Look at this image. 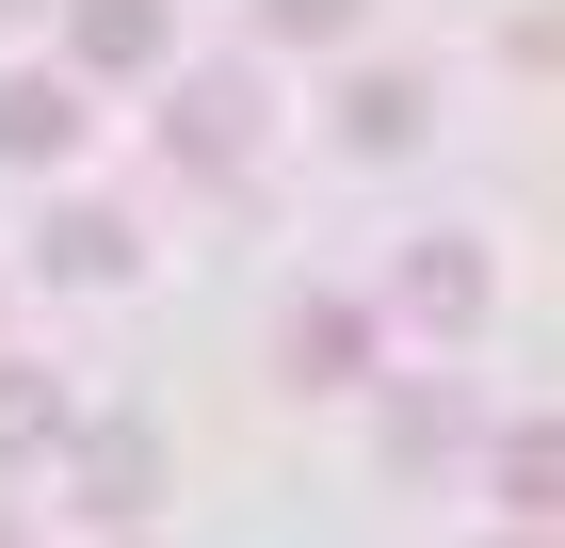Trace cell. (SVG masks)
I'll use <instances>...</instances> for the list:
<instances>
[{
  "instance_id": "7a4b0ae2",
  "label": "cell",
  "mask_w": 565,
  "mask_h": 548,
  "mask_svg": "<svg viewBox=\"0 0 565 548\" xmlns=\"http://www.w3.org/2000/svg\"><path fill=\"white\" fill-rule=\"evenodd\" d=\"M82 65H97V82L162 65V0H82Z\"/></svg>"
},
{
  "instance_id": "8fae6325",
  "label": "cell",
  "mask_w": 565,
  "mask_h": 548,
  "mask_svg": "<svg viewBox=\"0 0 565 548\" xmlns=\"http://www.w3.org/2000/svg\"><path fill=\"white\" fill-rule=\"evenodd\" d=\"M0 548H17V533H0Z\"/></svg>"
},
{
  "instance_id": "5b68a950",
  "label": "cell",
  "mask_w": 565,
  "mask_h": 548,
  "mask_svg": "<svg viewBox=\"0 0 565 548\" xmlns=\"http://www.w3.org/2000/svg\"><path fill=\"white\" fill-rule=\"evenodd\" d=\"M82 484H97V516H130L146 484H162V452H146V436H82Z\"/></svg>"
},
{
  "instance_id": "8992f818",
  "label": "cell",
  "mask_w": 565,
  "mask_h": 548,
  "mask_svg": "<svg viewBox=\"0 0 565 548\" xmlns=\"http://www.w3.org/2000/svg\"><path fill=\"white\" fill-rule=\"evenodd\" d=\"M340 129L372 146V162H388V146H420V82H355V97H340Z\"/></svg>"
},
{
  "instance_id": "52a82bcc",
  "label": "cell",
  "mask_w": 565,
  "mask_h": 548,
  "mask_svg": "<svg viewBox=\"0 0 565 548\" xmlns=\"http://www.w3.org/2000/svg\"><path fill=\"white\" fill-rule=\"evenodd\" d=\"M49 275H130V226H114V211H65V226H49Z\"/></svg>"
},
{
  "instance_id": "3957f363",
  "label": "cell",
  "mask_w": 565,
  "mask_h": 548,
  "mask_svg": "<svg viewBox=\"0 0 565 548\" xmlns=\"http://www.w3.org/2000/svg\"><path fill=\"white\" fill-rule=\"evenodd\" d=\"M65 129H82L65 82H0V162H65Z\"/></svg>"
},
{
  "instance_id": "277c9868",
  "label": "cell",
  "mask_w": 565,
  "mask_h": 548,
  "mask_svg": "<svg viewBox=\"0 0 565 548\" xmlns=\"http://www.w3.org/2000/svg\"><path fill=\"white\" fill-rule=\"evenodd\" d=\"M404 307H420V323H469V307H484V258H469V243H420Z\"/></svg>"
},
{
  "instance_id": "ba28073f",
  "label": "cell",
  "mask_w": 565,
  "mask_h": 548,
  "mask_svg": "<svg viewBox=\"0 0 565 548\" xmlns=\"http://www.w3.org/2000/svg\"><path fill=\"white\" fill-rule=\"evenodd\" d=\"M49 436H65V387H49V372H0V452H49Z\"/></svg>"
},
{
  "instance_id": "9c48e42d",
  "label": "cell",
  "mask_w": 565,
  "mask_h": 548,
  "mask_svg": "<svg viewBox=\"0 0 565 548\" xmlns=\"http://www.w3.org/2000/svg\"><path fill=\"white\" fill-rule=\"evenodd\" d=\"M291 372H355V307H307V323H291Z\"/></svg>"
},
{
  "instance_id": "30bf717a",
  "label": "cell",
  "mask_w": 565,
  "mask_h": 548,
  "mask_svg": "<svg viewBox=\"0 0 565 548\" xmlns=\"http://www.w3.org/2000/svg\"><path fill=\"white\" fill-rule=\"evenodd\" d=\"M340 17H355V0H275V33H340Z\"/></svg>"
},
{
  "instance_id": "6da1fadb",
  "label": "cell",
  "mask_w": 565,
  "mask_h": 548,
  "mask_svg": "<svg viewBox=\"0 0 565 548\" xmlns=\"http://www.w3.org/2000/svg\"><path fill=\"white\" fill-rule=\"evenodd\" d=\"M243 146H259V82H178V162H243Z\"/></svg>"
}]
</instances>
